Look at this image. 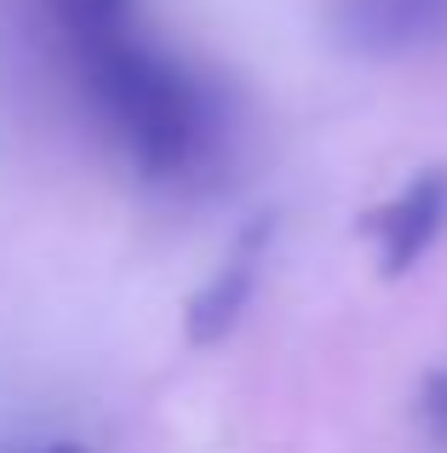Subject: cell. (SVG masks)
<instances>
[{
  "mask_svg": "<svg viewBox=\"0 0 447 453\" xmlns=\"http://www.w3.org/2000/svg\"><path fill=\"white\" fill-rule=\"evenodd\" d=\"M80 69H87L92 98L110 110V121L121 127L133 161L149 178H172L201 155L207 110H201V92L190 87V75L178 64H167L161 52H144L126 35V41L103 46V52H87Z\"/></svg>",
  "mask_w": 447,
  "mask_h": 453,
  "instance_id": "obj_1",
  "label": "cell"
},
{
  "mask_svg": "<svg viewBox=\"0 0 447 453\" xmlns=\"http://www.w3.org/2000/svg\"><path fill=\"white\" fill-rule=\"evenodd\" d=\"M361 230L373 235L379 253V276H407L419 258L436 247V235L447 230V166H425L396 189L384 207H373L361 219Z\"/></svg>",
  "mask_w": 447,
  "mask_h": 453,
  "instance_id": "obj_2",
  "label": "cell"
},
{
  "mask_svg": "<svg viewBox=\"0 0 447 453\" xmlns=\"http://www.w3.org/2000/svg\"><path fill=\"white\" fill-rule=\"evenodd\" d=\"M269 235H276V219H269V212H258V219L235 235L230 258L213 270V281H207L201 293H190V304H184V339H190L195 350L230 339L235 321L246 316V304H253V293H258V276H264Z\"/></svg>",
  "mask_w": 447,
  "mask_h": 453,
  "instance_id": "obj_3",
  "label": "cell"
},
{
  "mask_svg": "<svg viewBox=\"0 0 447 453\" xmlns=\"http://www.w3.org/2000/svg\"><path fill=\"white\" fill-rule=\"evenodd\" d=\"M447 29V0H350V35L373 52L419 46Z\"/></svg>",
  "mask_w": 447,
  "mask_h": 453,
  "instance_id": "obj_4",
  "label": "cell"
},
{
  "mask_svg": "<svg viewBox=\"0 0 447 453\" xmlns=\"http://www.w3.org/2000/svg\"><path fill=\"white\" fill-rule=\"evenodd\" d=\"M46 12L64 23L75 58L103 52V46L133 35V0H46Z\"/></svg>",
  "mask_w": 447,
  "mask_h": 453,
  "instance_id": "obj_5",
  "label": "cell"
},
{
  "mask_svg": "<svg viewBox=\"0 0 447 453\" xmlns=\"http://www.w3.org/2000/svg\"><path fill=\"white\" fill-rule=\"evenodd\" d=\"M419 419H425L430 442L447 448V362H442V367H430L425 385H419Z\"/></svg>",
  "mask_w": 447,
  "mask_h": 453,
  "instance_id": "obj_6",
  "label": "cell"
},
{
  "mask_svg": "<svg viewBox=\"0 0 447 453\" xmlns=\"http://www.w3.org/2000/svg\"><path fill=\"white\" fill-rule=\"evenodd\" d=\"M46 453H87L80 442H57V448H46Z\"/></svg>",
  "mask_w": 447,
  "mask_h": 453,
  "instance_id": "obj_7",
  "label": "cell"
}]
</instances>
